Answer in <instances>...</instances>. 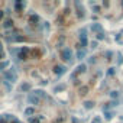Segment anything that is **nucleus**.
I'll return each instance as SVG.
<instances>
[{
	"label": "nucleus",
	"mask_w": 123,
	"mask_h": 123,
	"mask_svg": "<svg viewBox=\"0 0 123 123\" xmlns=\"http://www.w3.org/2000/svg\"><path fill=\"white\" fill-rule=\"evenodd\" d=\"M16 80H18V74H16V70L13 67L10 70L5 71V81H9L10 84H13V83H16Z\"/></svg>",
	"instance_id": "f257e3e1"
},
{
	"label": "nucleus",
	"mask_w": 123,
	"mask_h": 123,
	"mask_svg": "<svg viewBox=\"0 0 123 123\" xmlns=\"http://www.w3.org/2000/svg\"><path fill=\"white\" fill-rule=\"evenodd\" d=\"M61 58H62L64 61H67V62H71V59H73V49L71 48H64L62 51H61Z\"/></svg>",
	"instance_id": "f03ea898"
},
{
	"label": "nucleus",
	"mask_w": 123,
	"mask_h": 123,
	"mask_svg": "<svg viewBox=\"0 0 123 123\" xmlns=\"http://www.w3.org/2000/svg\"><path fill=\"white\" fill-rule=\"evenodd\" d=\"M74 7H75V13L78 19H84L86 13H84V6L81 5V2H74Z\"/></svg>",
	"instance_id": "7ed1b4c3"
},
{
	"label": "nucleus",
	"mask_w": 123,
	"mask_h": 123,
	"mask_svg": "<svg viewBox=\"0 0 123 123\" xmlns=\"http://www.w3.org/2000/svg\"><path fill=\"white\" fill-rule=\"evenodd\" d=\"M80 45L81 48H86L88 45V38H87V29H80Z\"/></svg>",
	"instance_id": "20e7f679"
},
{
	"label": "nucleus",
	"mask_w": 123,
	"mask_h": 123,
	"mask_svg": "<svg viewBox=\"0 0 123 123\" xmlns=\"http://www.w3.org/2000/svg\"><path fill=\"white\" fill-rule=\"evenodd\" d=\"M26 100H28V103H29V104H32V106H38V104L41 103V98H39L38 96H35V94H33V91L28 94Z\"/></svg>",
	"instance_id": "39448f33"
},
{
	"label": "nucleus",
	"mask_w": 123,
	"mask_h": 123,
	"mask_svg": "<svg viewBox=\"0 0 123 123\" xmlns=\"http://www.w3.org/2000/svg\"><path fill=\"white\" fill-rule=\"evenodd\" d=\"M65 71H67V68L64 65H55L54 67V73L56 75H62V74H65Z\"/></svg>",
	"instance_id": "423d86ee"
},
{
	"label": "nucleus",
	"mask_w": 123,
	"mask_h": 123,
	"mask_svg": "<svg viewBox=\"0 0 123 123\" xmlns=\"http://www.w3.org/2000/svg\"><path fill=\"white\" fill-rule=\"evenodd\" d=\"M86 55H87V51L81 48V49H77V54H75V58L81 61V59H84V58H86Z\"/></svg>",
	"instance_id": "0eeeda50"
},
{
	"label": "nucleus",
	"mask_w": 123,
	"mask_h": 123,
	"mask_svg": "<svg viewBox=\"0 0 123 123\" xmlns=\"http://www.w3.org/2000/svg\"><path fill=\"white\" fill-rule=\"evenodd\" d=\"M25 7V2H15V10L16 12H22Z\"/></svg>",
	"instance_id": "6e6552de"
},
{
	"label": "nucleus",
	"mask_w": 123,
	"mask_h": 123,
	"mask_svg": "<svg viewBox=\"0 0 123 123\" xmlns=\"http://www.w3.org/2000/svg\"><path fill=\"white\" fill-rule=\"evenodd\" d=\"M38 22H39V16H38V15H31V16H29V23L36 25Z\"/></svg>",
	"instance_id": "1a4fd4ad"
},
{
	"label": "nucleus",
	"mask_w": 123,
	"mask_h": 123,
	"mask_svg": "<svg viewBox=\"0 0 123 123\" xmlns=\"http://www.w3.org/2000/svg\"><path fill=\"white\" fill-rule=\"evenodd\" d=\"M13 26V20L12 19H5V22H3V28L5 29H10Z\"/></svg>",
	"instance_id": "9d476101"
},
{
	"label": "nucleus",
	"mask_w": 123,
	"mask_h": 123,
	"mask_svg": "<svg viewBox=\"0 0 123 123\" xmlns=\"http://www.w3.org/2000/svg\"><path fill=\"white\" fill-rule=\"evenodd\" d=\"M91 31H94L96 33H98V32H103V29H101V25H98V23H93V25H91Z\"/></svg>",
	"instance_id": "9b49d317"
},
{
	"label": "nucleus",
	"mask_w": 123,
	"mask_h": 123,
	"mask_svg": "<svg viewBox=\"0 0 123 123\" xmlns=\"http://www.w3.org/2000/svg\"><path fill=\"white\" fill-rule=\"evenodd\" d=\"M109 96H110V98H113V100H117V98L120 97V93H119L117 90H113V91H110V93H109Z\"/></svg>",
	"instance_id": "f8f14e48"
},
{
	"label": "nucleus",
	"mask_w": 123,
	"mask_h": 123,
	"mask_svg": "<svg viewBox=\"0 0 123 123\" xmlns=\"http://www.w3.org/2000/svg\"><path fill=\"white\" fill-rule=\"evenodd\" d=\"M94 106H96V103L91 101V100H90V101H84V109H86V110H91Z\"/></svg>",
	"instance_id": "ddd939ff"
},
{
	"label": "nucleus",
	"mask_w": 123,
	"mask_h": 123,
	"mask_svg": "<svg viewBox=\"0 0 123 123\" xmlns=\"http://www.w3.org/2000/svg\"><path fill=\"white\" fill-rule=\"evenodd\" d=\"M75 70H77V73H78V74H83V73H86V70H87V65H86V64H80V65H78Z\"/></svg>",
	"instance_id": "4468645a"
},
{
	"label": "nucleus",
	"mask_w": 123,
	"mask_h": 123,
	"mask_svg": "<svg viewBox=\"0 0 123 123\" xmlns=\"http://www.w3.org/2000/svg\"><path fill=\"white\" fill-rule=\"evenodd\" d=\"M33 94H35V96H38L39 98H45V97H46V94H45V91H43V90H35V91H33Z\"/></svg>",
	"instance_id": "2eb2a0df"
},
{
	"label": "nucleus",
	"mask_w": 123,
	"mask_h": 123,
	"mask_svg": "<svg viewBox=\"0 0 123 123\" xmlns=\"http://www.w3.org/2000/svg\"><path fill=\"white\" fill-rule=\"evenodd\" d=\"M35 114V109L33 107H28L26 110H25V116H28V117H32Z\"/></svg>",
	"instance_id": "dca6fc26"
},
{
	"label": "nucleus",
	"mask_w": 123,
	"mask_h": 123,
	"mask_svg": "<svg viewBox=\"0 0 123 123\" xmlns=\"http://www.w3.org/2000/svg\"><path fill=\"white\" fill-rule=\"evenodd\" d=\"M78 93H80V96L87 94V93H88V87H87V86H81V87L78 88Z\"/></svg>",
	"instance_id": "f3484780"
},
{
	"label": "nucleus",
	"mask_w": 123,
	"mask_h": 123,
	"mask_svg": "<svg viewBox=\"0 0 123 123\" xmlns=\"http://www.w3.org/2000/svg\"><path fill=\"white\" fill-rule=\"evenodd\" d=\"M20 90L22 91H29L31 90V84L29 83H22L20 84Z\"/></svg>",
	"instance_id": "a211bd4d"
},
{
	"label": "nucleus",
	"mask_w": 123,
	"mask_h": 123,
	"mask_svg": "<svg viewBox=\"0 0 123 123\" xmlns=\"http://www.w3.org/2000/svg\"><path fill=\"white\" fill-rule=\"evenodd\" d=\"M113 116H114V113L113 111H104V117H106V120H111L113 119Z\"/></svg>",
	"instance_id": "6ab92c4d"
},
{
	"label": "nucleus",
	"mask_w": 123,
	"mask_h": 123,
	"mask_svg": "<svg viewBox=\"0 0 123 123\" xmlns=\"http://www.w3.org/2000/svg\"><path fill=\"white\" fill-rule=\"evenodd\" d=\"M62 90H65V84H61V86H56V87L54 88V91H55V93H58V91H62Z\"/></svg>",
	"instance_id": "aec40b11"
},
{
	"label": "nucleus",
	"mask_w": 123,
	"mask_h": 123,
	"mask_svg": "<svg viewBox=\"0 0 123 123\" xmlns=\"http://www.w3.org/2000/svg\"><path fill=\"white\" fill-rule=\"evenodd\" d=\"M96 38H97L98 41H103V39H104V33H103V32H98V33H96Z\"/></svg>",
	"instance_id": "412c9836"
},
{
	"label": "nucleus",
	"mask_w": 123,
	"mask_h": 123,
	"mask_svg": "<svg viewBox=\"0 0 123 123\" xmlns=\"http://www.w3.org/2000/svg\"><path fill=\"white\" fill-rule=\"evenodd\" d=\"M5 88H6L7 91H12V84H10L9 81H5Z\"/></svg>",
	"instance_id": "4be33fe9"
},
{
	"label": "nucleus",
	"mask_w": 123,
	"mask_h": 123,
	"mask_svg": "<svg viewBox=\"0 0 123 123\" xmlns=\"http://www.w3.org/2000/svg\"><path fill=\"white\" fill-rule=\"evenodd\" d=\"M117 64H123V55L122 54H117Z\"/></svg>",
	"instance_id": "5701e85b"
},
{
	"label": "nucleus",
	"mask_w": 123,
	"mask_h": 123,
	"mask_svg": "<svg viewBox=\"0 0 123 123\" xmlns=\"http://www.w3.org/2000/svg\"><path fill=\"white\" fill-rule=\"evenodd\" d=\"M104 55H106V58H107V59H111L113 52H111V51H107V52H104Z\"/></svg>",
	"instance_id": "b1692460"
},
{
	"label": "nucleus",
	"mask_w": 123,
	"mask_h": 123,
	"mask_svg": "<svg viewBox=\"0 0 123 123\" xmlns=\"http://www.w3.org/2000/svg\"><path fill=\"white\" fill-rule=\"evenodd\" d=\"M9 67V62L6 61V62H0V70H3V68H7Z\"/></svg>",
	"instance_id": "393cba45"
},
{
	"label": "nucleus",
	"mask_w": 123,
	"mask_h": 123,
	"mask_svg": "<svg viewBox=\"0 0 123 123\" xmlns=\"http://www.w3.org/2000/svg\"><path fill=\"white\" fill-rule=\"evenodd\" d=\"M107 75H114V68H109L107 70Z\"/></svg>",
	"instance_id": "a878e982"
},
{
	"label": "nucleus",
	"mask_w": 123,
	"mask_h": 123,
	"mask_svg": "<svg viewBox=\"0 0 123 123\" xmlns=\"http://www.w3.org/2000/svg\"><path fill=\"white\" fill-rule=\"evenodd\" d=\"M88 64H96V56H90V59H88Z\"/></svg>",
	"instance_id": "bb28decb"
},
{
	"label": "nucleus",
	"mask_w": 123,
	"mask_h": 123,
	"mask_svg": "<svg viewBox=\"0 0 123 123\" xmlns=\"http://www.w3.org/2000/svg\"><path fill=\"white\" fill-rule=\"evenodd\" d=\"M29 122H31V123H39V122H38V120H36V119H32V117H31V119H29Z\"/></svg>",
	"instance_id": "cd10ccee"
},
{
	"label": "nucleus",
	"mask_w": 123,
	"mask_h": 123,
	"mask_svg": "<svg viewBox=\"0 0 123 123\" xmlns=\"http://www.w3.org/2000/svg\"><path fill=\"white\" fill-rule=\"evenodd\" d=\"M94 122H97V123H101V119H100V117H94Z\"/></svg>",
	"instance_id": "c85d7f7f"
},
{
	"label": "nucleus",
	"mask_w": 123,
	"mask_h": 123,
	"mask_svg": "<svg viewBox=\"0 0 123 123\" xmlns=\"http://www.w3.org/2000/svg\"><path fill=\"white\" fill-rule=\"evenodd\" d=\"M97 46V42H91V48H96Z\"/></svg>",
	"instance_id": "c756f323"
},
{
	"label": "nucleus",
	"mask_w": 123,
	"mask_h": 123,
	"mask_svg": "<svg viewBox=\"0 0 123 123\" xmlns=\"http://www.w3.org/2000/svg\"><path fill=\"white\" fill-rule=\"evenodd\" d=\"M10 123H19V120H18V119H13V120H12Z\"/></svg>",
	"instance_id": "7c9ffc66"
},
{
	"label": "nucleus",
	"mask_w": 123,
	"mask_h": 123,
	"mask_svg": "<svg viewBox=\"0 0 123 123\" xmlns=\"http://www.w3.org/2000/svg\"><path fill=\"white\" fill-rule=\"evenodd\" d=\"M3 58V52H0V59H2Z\"/></svg>",
	"instance_id": "2f4dec72"
},
{
	"label": "nucleus",
	"mask_w": 123,
	"mask_h": 123,
	"mask_svg": "<svg viewBox=\"0 0 123 123\" xmlns=\"http://www.w3.org/2000/svg\"><path fill=\"white\" fill-rule=\"evenodd\" d=\"M91 123H97V122H94V120H93V122H91Z\"/></svg>",
	"instance_id": "473e14b6"
},
{
	"label": "nucleus",
	"mask_w": 123,
	"mask_h": 123,
	"mask_svg": "<svg viewBox=\"0 0 123 123\" xmlns=\"http://www.w3.org/2000/svg\"><path fill=\"white\" fill-rule=\"evenodd\" d=\"M122 6H123V2H122Z\"/></svg>",
	"instance_id": "72a5a7b5"
}]
</instances>
